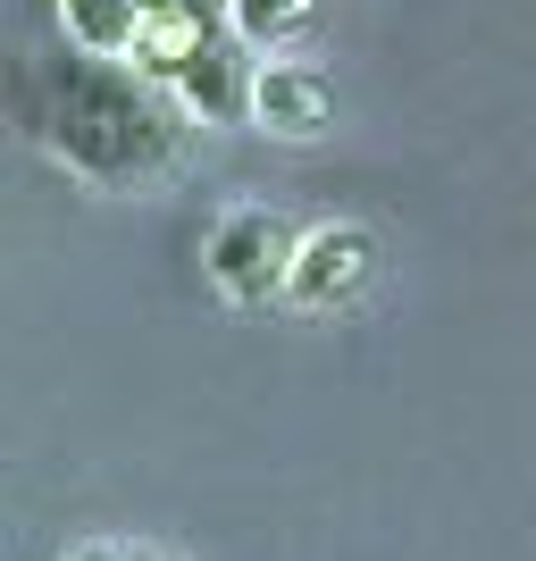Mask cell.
<instances>
[{"label": "cell", "instance_id": "6da1fadb", "mask_svg": "<svg viewBox=\"0 0 536 561\" xmlns=\"http://www.w3.org/2000/svg\"><path fill=\"white\" fill-rule=\"evenodd\" d=\"M18 117L25 135L43 142L50 160L84 176L101 193H126L142 176H160L176 151H185V101L151 84L126 59H93V50H43L18 84Z\"/></svg>", "mask_w": 536, "mask_h": 561}, {"label": "cell", "instance_id": "7a4b0ae2", "mask_svg": "<svg viewBox=\"0 0 536 561\" xmlns=\"http://www.w3.org/2000/svg\"><path fill=\"white\" fill-rule=\"evenodd\" d=\"M294 252H303V234L285 227L277 210H227L210 234H202V268H210V285L227 294V302H269V294H285L294 285Z\"/></svg>", "mask_w": 536, "mask_h": 561}, {"label": "cell", "instance_id": "3957f363", "mask_svg": "<svg viewBox=\"0 0 536 561\" xmlns=\"http://www.w3.org/2000/svg\"><path fill=\"white\" fill-rule=\"evenodd\" d=\"M369 268H377L369 227H352V218L310 227L303 252H294V285H285V302H294V310H335V302H352V294L369 285Z\"/></svg>", "mask_w": 536, "mask_h": 561}, {"label": "cell", "instance_id": "277c9868", "mask_svg": "<svg viewBox=\"0 0 536 561\" xmlns=\"http://www.w3.org/2000/svg\"><path fill=\"white\" fill-rule=\"evenodd\" d=\"M218 34H235L227 0H185V9H151V25H142V43H135V59H126V68H142L151 84H168V93H176V76H185L193 59L218 43Z\"/></svg>", "mask_w": 536, "mask_h": 561}, {"label": "cell", "instance_id": "5b68a950", "mask_svg": "<svg viewBox=\"0 0 536 561\" xmlns=\"http://www.w3.org/2000/svg\"><path fill=\"white\" fill-rule=\"evenodd\" d=\"M252 126H269V135L303 142L327 126V76L303 68V59H260L252 76Z\"/></svg>", "mask_w": 536, "mask_h": 561}, {"label": "cell", "instance_id": "8992f818", "mask_svg": "<svg viewBox=\"0 0 536 561\" xmlns=\"http://www.w3.org/2000/svg\"><path fill=\"white\" fill-rule=\"evenodd\" d=\"M243 34H218L202 59H193L185 76H176V101H185L193 117H210V126H227V117H252V76L260 68H243Z\"/></svg>", "mask_w": 536, "mask_h": 561}, {"label": "cell", "instance_id": "52a82bcc", "mask_svg": "<svg viewBox=\"0 0 536 561\" xmlns=\"http://www.w3.org/2000/svg\"><path fill=\"white\" fill-rule=\"evenodd\" d=\"M59 25H68V43L93 50V59H135L151 9H142V0H59Z\"/></svg>", "mask_w": 536, "mask_h": 561}, {"label": "cell", "instance_id": "ba28073f", "mask_svg": "<svg viewBox=\"0 0 536 561\" xmlns=\"http://www.w3.org/2000/svg\"><path fill=\"white\" fill-rule=\"evenodd\" d=\"M227 18L252 50H285L310 25V0H227Z\"/></svg>", "mask_w": 536, "mask_h": 561}, {"label": "cell", "instance_id": "9c48e42d", "mask_svg": "<svg viewBox=\"0 0 536 561\" xmlns=\"http://www.w3.org/2000/svg\"><path fill=\"white\" fill-rule=\"evenodd\" d=\"M76 561H126V553H101V545H93V553H76Z\"/></svg>", "mask_w": 536, "mask_h": 561}]
</instances>
